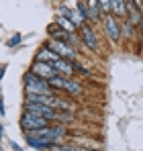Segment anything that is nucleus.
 <instances>
[{
    "label": "nucleus",
    "instance_id": "3",
    "mask_svg": "<svg viewBox=\"0 0 143 151\" xmlns=\"http://www.w3.org/2000/svg\"><path fill=\"white\" fill-rule=\"evenodd\" d=\"M51 121L43 119V116H37V114H31V112H25L23 119H21V127L25 131H37V129H43V127H49Z\"/></svg>",
    "mask_w": 143,
    "mask_h": 151
},
{
    "label": "nucleus",
    "instance_id": "25",
    "mask_svg": "<svg viewBox=\"0 0 143 151\" xmlns=\"http://www.w3.org/2000/svg\"><path fill=\"white\" fill-rule=\"evenodd\" d=\"M0 135H2V125H0Z\"/></svg>",
    "mask_w": 143,
    "mask_h": 151
},
{
    "label": "nucleus",
    "instance_id": "12",
    "mask_svg": "<svg viewBox=\"0 0 143 151\" xmlns=\"http://www.w3.org/2000/svg\"><path fill=\"white\" fill-rule=\"evenodd\" d=\"M86 8H88V17H90V21L96 23V21H100V8H98V0H86Z\"/></svg>",
    "mask_w": 143,
    "mask_h": 151
},
{
    "label": "nucleus",
    "instance_id": "19",
    "mask_svg": "<svg viewBox=\"0 0 143 151\" xmlns=\"http://www.w3.org/2000/svg\"><path fill=\"white\" fill-rule=\"evenodd\" d=\"M131 6L135 8V10H139L143 14V0H131Z\"/></svg>",
    "mask_w": 143,
    "mask_h": 151
},
{
    "label": "nucleus",
    "instance_id": "26",
    "mask_svg": "<svg viewBox=\"0 0 143 151\" xmlns=\"http://www.w3.org/2000/svg\"><path fill=\"white\" fill-rule=\"evenodd\" d=\"M141 43H143V37H141Z\"/></svg>",
    "mask_w": 143,
    "mask_h": 151
},
{
    "label": "nucleus",
    "instance_id": "9",
    "mask_svg": "<svg viewBox=\"0 0 143 151\" xmlns=\"http://www.w3.org/2000/svg\"><path fill=\"white\" fill-rule=\"evenodd\" d=\"M80 35H82V43L88 47L90 51H96V47H98V43H96V35H94V31L90 29L88 25H84V27H80Z\"/></svg>",
    "mask_w": 143,
    "mask_h": 151
},
{
    "label": "nucleus",
    "instance_id": "5",
    "mask_svg": "<svg viewBox=\"0 0 143 151\" xmlns=\"http://www.w3.org/2000/svg\"><path fill=\"white\" fill-rule=\"evenodd\" d=\"M31 72L35 76H39V78H43L45 82H49L53 76H57V72L53 70V65L47 63V61H35V63L31 65Z\"/></svg>",
    "mask_w": 143,
    "mask_h": 151
},
{
    "label": "nucleus",
    "instance_id": "24",
    "mask_svg": "<svg viewBox=\"0 0 143 151\" xmlns=\"http://www.w3.org/2000/svg\"><path fill=\"white\" fill-rule=\"evenodd\" d=\"M2 76H4V65H0V80H2Z\"/></svg>",
    "mask_w": 143,
    "mask_h": 151
},
{
    "label": "nucleus",
    "instance_id": "8",
    "mask_svg": "<svg viewBox=\"0 0 143 151\" xmlns=\"http://www.w3.org/2000/svg\"><path fill=\"white\" fill-rule=\"evenodd\" d=\"M53 70L57 72V76H64V78H70L74 74V61H68V59H61V57H57L53 63Z\"/></svg>",
    "mask_w": 143,
    "mask_h": 151
},
{
    "label": "nucleus",
    "instance_id": "20",
    "mask_svg": "<svg viewBox=\"0 0 143 151\" xmlns=\"http://www.w3.org/2000/svg\"><path fill=\"white\" fill-rule=\"evenodd\" d=\"M21 41H23V37H21V35H14V37L8 41V47H14V45H19Z\"/></svg>",
    "mask_w": 143,
    "mask_h": 151
},
{
    "label": "nucleus",
    "instance_id": "1",
    "mask_svg": "<svg viewBox=\"0 0 143 151\" xmlns=\"http://www.w3.org/2000/svg\"><path fill=\"white\" fill-rule=\"evenodd\" d=\"M23 80H25V90H27V94H53L51 86H49L43 78L35 76L33 72H27V74L23 76Z\"/></svg>",
    "mask_w": 143,
    "mask_h": 151
},
{
    "label": "nucleus",
    "instance_id": "10",
    "mask_svg": "<svg viewBox=\"0 0 143 151\" xmlns=\"http://www.w3.org/2000/svg\"><path fill=\"white\" fill-rule=\"evenodd\" d=\"M55 59H57V55L49 49L47 45H43V47L39 49V53H37V57H35V61H47V63H53Z\"/></svg>",
    "mask_w": 143,
    "mask_h": 151
},
{
    "label": "nucleus",
    "instance_id": "6",
    "mask_svg": "<svg viewBox=\"0 0 143 151\" xmlns=\"http://www.w3.org/2000/svg\"><path fill=\"white\" fill-rule=\"evenodd\" d=\"M47 33L53 37V41H64V43H72V41H78L76 37H72L68 31H64L61 27L57 25V23H51L47 27Z\"/></svg>",
    "mask_w": 143,
    "mask_h": 151
},
{
    "label": "nucleus",
    "instance_id": "2",
    "mask_svg": "<svg viewBox=\"0 0 143 151\" xmlns=\"http://www.w3.org/2000/svg\"><path fill=\"white\" fill-rule=\"evenodd\" d=\"M25 112H31V114H37V116H43L47 121H55V119H61L59 110L45 106V104H33V102H25Z\"/></svg>",
    "mask_w": 143,
    "mask_h": 151
},
{
    "label": "nucleus",
    "instance_id": "11",
    "mask_svg": "<svg viewBox=\"0 0 143 151\" xmlns=\"http://www.w3.org/2000/svg\"><path fill=\"white\" fill-rule=\"evenodd\" d=\"M110 12L115 17H127V0H110Z\"/></svg>",
    "mask_w": 143,
    "mask_h": 151
},
{
    "label": "nucleus",
    "instance_id": "13",
    "mask_svg": "<svg viewBox=\"0 0 143 151\" xmlns=\"http://www.w3.org/2000/svg\"><path fill=\"white\" fill-rule=\"evenodd\" d=\"M64 90H66V92H70L72 96H76V94H80V92H82V86H80V82H76V80L68 78V80H66Z\"/></svg>",
    "mask_w": 143,
    "mask_h": 151
},
{
    "label": "nucleus",
    "instance_id": "18",
    "mask_svg": "<svg viewBox=\"0 0 143 151\" xmlns=\"http://www.w3.org/2000/svg\"><path fill=\"white\" fill-rule=\"evenodd\" d=\"M98 8H100V12H110V0H98Z\"/></svg>",
    "mask_w": 143,
    "mask_h": 151
},
{
    "label": "nucleus",
    "instance_id": "16",
    "mask_svg": "<svg viewBox=\"0 0 143 151\" xmlns=\"http://www.w3.org/2000/svg\"><path fill=\"white\" fill-rule=\"evenodd\" d=\"M121 27V37L125 35V37H133V25L129 23V21H125L123 25H119Z\"/></svg>",
    "mask_w": 143,
    "mask_h": 151
},
{
    "label": "nucleus",
    "instance_id": "22",
    "mask_svg": "<svg viewBox=\"0 0 143 151\" xmlns=\"http://www.w3.org/2000/svg\"><path fill=\"white\" fill-rule=\"evenodd\" d=\"M68 14H70V8L68 6H59V17H66L68 19Z\"/></svg>",
    "mask_w": 143,
    "mask_h": 151
},
{
    "label": "nucleus",
    "instance_id": "15",
    "mask_svg": "<svg viewBox=\"0 0 143 151\" xmlns=\"http://www.w3.org/2000/svg\"><path fill=\"white\" fill-rule=\"evenodd\" d=\"M66 80L68 78H64V76H53L51 80H49L47 84L51 88H57V90H64V86H66Z\"/></svg>",
    "mask_w": 143,
    "mask_h": 151
},
{
    "label": "nucleus",
    "instance_id": "23",
    "mask_svg": "<svg viewBox=\"0 0 143 151\" xmlns=\"http://www.w3.org/2000/svg\"><path fill=\"white\" fill-rule=\"evenodd\" d=\"M10 147H12V149H14V151H21V147H19L17 143H10Z\"/></svg>",
    "mask_w": 143,
    "mask_h": 151
},
{
    "label": "nucleus",
    "instance_id": "21",
    "mask_svg": "<svg viewBox=\"0 0 143 151\" xmlns=\"http://www.w3.org/2000/svg\"><path fill=\"white\" fill-rule=\"evenodd\" d=\"M49 151H84V149H76V147H51Z\"/></svg>",
    "mask_w": 143,
    "mask_h": 151
},
{
    "label": "nucleus",
    "instance_id": "4",
    "mask_svg": "<svg viewBox=\"0 0 143 151\" xmlns=\"http://www.w3.org/2000/svg\"><path fill=\"white\" fill-rule=\"evenodd\" d=\"M47 47L53 51L57 57H61V59H68V61H74V59H76L74 49H72L68 43H64V41H53V39H51V41L47 43Z\"/></svg>",
    "mask_w": 143,
    "mask_h": 151
},
{
    "label": "nucleus",
    "instance_id": "14",
    "mask_svg": "<svg viewBox=\"0 0 143 151\" xmlns=\"http://www.w3.org/2000/svg\"><path fill=\"white\" fill-rule=\"evenodd\" d=\"M55 23H57V25L61 27L64 31H68L70 35H74V33L78 31V29H76V27H74V25H72V23H70V19H66V17H59V19L55 21Z\"/></svg>",
    "mask_w": 143,
    "mask_h": 151
},
{
    "label": "nucleus",
    "instance_id": "7",
    "mask_svg": "<svg viewBox=\"0 0 143 151\" xmlns=\"http://www.w3.org/2000/svg\"><path fill=\"white\" fill-rule=\"evenodd\" d=\"M104 33H106V37H108L113 43H117L121 39V27H119V23H117L115 17H106V19H104Z\"/></svg>",
    "mask_w": 143,
    "mask_h": 151
},
{
    "label": "nucleus",
    "instance_id": "17",
    "mask_svg": "<svg viewBox=\"0 0 143 151\" xmlns=\"http://www.w3.org/2000/svg\"><path fill=\"white\" fill-rule=\"evenodd\" d=\"M76 10L82 14L84 21H90V17H88V8H86V2H78V8H76Z\"/></svg>",
    "mask_w": 143,
    "mask_h": 151
}]
</instances>
